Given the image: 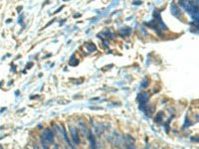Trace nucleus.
Segmentation results:
<instances>
[{
  "instance_id": "f257e3e1",
  "label": "nucleus",
  "mask_w": 199,
  "mask_h": 149,
  "mask_svg": "<svg viewBox=\"0 0 199 149\" xmlns=\"http://www.w3.org/2000/svg\"><path fill=\"white\" fill-rule=\"evenodd\" d=\"M153 16H154V19L149 21L146 26L150 27V28H153L154 30L157 31V33L159 34L161 30H167V27L165 26L164 22L161 20V17H160V12L158 10H154L153 11Z\"/></svg>"
},
{
  "instance_id": "f03ea898",
  "label": "nucleus",
  "mask_w": 199,
  "mask_h": 149,
  "mask_svg": "<svg viewBox=\"0 0 199 149\" xmlns=\"http://www.w3.org/2000/svg\"><path fill=\"white\" fill-rule=\"evenodd\" d=\"M70 132H71V135H72V139L74 141V143L76 145H79L80 144V136H79V130L78 128L72 126L70 128Z\"/></svg>"
},
{
  "instance_id": "7ed1b4c3",
  "label": "nucleus",
  "mask_w": 199,
  "mask_h": 149,
  "mask_svg": "<svg viewBox=\"0 0 199 149\" xmlns=\"http://www.w3.org/2000/svg\"><path fill=\"white\" fill-rule=\"evenodd\" d=\"M149 96H150V94H149L148 93H145V92L139 93L138 101L139 102V105H145V103L147 102V101L149 99Z\"/></svg>"
},
{
  "instance_id": "20e7f679",
  "label": "nucleus",
  "mask_w": 199,
  "mask_h": 149,
  "mask_svg": "<svg viewBox=\"0 0 199 149\" xmlns=\"http://www.w3.org/2000/svg\"><path fill=\"white\" fill-rule=\"evenodd\" d=\"M43 136H44V139L49 143H52L54 141V133L50 128H46L44 130Z\"/></svg>"
},
{
  "instance_id": "39448f33",
  "label": "nucleus",
  "mask_w": 199,
  "mask_h": 149,
  "mask_svg": "<svg viewBox=\"0 0 199 149\" xmlns=\"http://www.w3.org/2000/svg\"><path fill=\"white\" fill-rule=\"evenodd\" d=\"M170 11H171V14L175 17H180L181 16V13H180V9L178 8V6L174 3V2H171L170 3Z\"/></svg>"
},
{
  "instance_id": "423d86ee",
  "label": "nucleus",
  "mask_w": 199,
  "mask_h": 149,
  "mask_svg": "<svg viewBox=\"0 0 199 149\" xmlns=\"http://www.w3.org/2000/svg\"><path fill=\"white\" fill-rule=\"evenodd\" d=\"M88 135H89V139H90V147L91 149H97V144H96V138L92 132V130L89 129L88 131Z\"/></svg>"
},
{
  "instance_id": "0eeeda50",
  "label": "nucleus",
  "mask_w": 199,
  "mask_h": 149,
  "mask_svg": "<svg viewBox=\"0 0 199 149\" xmlns=\"http://www.w3.org/2000/svg\"><path fill=\"white\" fill-rule=\"evenodd\" d=\"M95 128H96V130H97V134H98V135L103 134V132L106 130L105 124H104V123H98V124H96Z\"/></svg>"
},
{
  "instance_id": "6e6552de",
  "label": "nucleus",
  "mask_w": 199,
  "mask_h": 149,
  "mask_svg": "<svg viewBox=\"0 0 199 149\" xmlns=\"http://www.w3.org/2000/svg\"><path fill=\"white\" fill-rule=\"evenodd\" d=\"M131 33V29L129 27H123L119 30V34L123 37H127V36H129Z\"/></svg>"
},
{
  "instance_id": "1a4fd4ad",
  "label": "nucleus",
  "mask_w": 199,
  "mask_h": 149,
  "mask_svg": "<svg viewBox=\"0 0 199 149\" xmlns=\"http://www.w3.org/2000/svg\"><path fill=\"white\" fill-rule=\"evenodd\" d=\"M62 133H63V136H64V138H65V140H66V142L68 143V145L69 146H71V147H73V144H72V142L70 141V139L68 138V136H67V132H66V128H65V126L63 125V124H62Z\"/></svg>"
},
{
  "instance_id": "9d476101",
  "label": "nucleus",
  "mask_w": 199,
  "mask_h": 149,
  "mask_svg": "<svg viewBox=\"0 0 199 149\" xmlns=\"http://www.w3.org/2000/svg\"><path fill=\"white\" fill-rule=\"evenodd\" d=\"M123 140H124V143L126 144H133L134 143V138L131 137L130 135H124L123 136Z\"/></svg>"
},
{
  "instance_id": "9b49d317",
  "label": "nucleus",
  "mask_w": 199,
  "mask_h": 149,
  "mask_svg": "<svg viewBox=\"0 0 199 149\" xmlns=\"http://www.w3.org/2000/svg\"><path fill=\"white\" fill-rule=\"evenodd\" d=\"M85 48L88 49L89 52H94L96 51V45L94 43H86L85 44Z\"/></svg>"
},
{
  "instance_id": "f8f14e48",
  "label": "nucleus",
  "mask_w": 199,
  "mask_h": 149,
  "mask_svg": "<svg viewBox=\"0 0 199 149\" xmlns=\"http://www.w3.org/2000/svg\"><path fill=\"white\" fill-rule=\"evenodd\" d=\"M114 135H115V136H113V138H114V143H115V145L119 146V143H120V136H119L117 132H115Z\"/></svg>"
},
{
  "instance_id": "ddd939ff",
  "label": "nucleus",
  "mask_w": 199,
  "mask_h": 149,
  "mask_svg": "<svg viewBox=\"0 0 199 149\" xmlns=\"http://www.w3.org/2000/svg\"><path fill=\"white\" fill-rule=\"evenodd\" d=\"M163 120V112L162 111H159V112L155 115V121L156 122H161Z\"/></svg>"
},
{
  "instance_id": "4468645a",
  "label": "nucleus",
  "mask_w": 199,
  "mask_h": 149,
  "mask_svg": "<svg viewBox=\"0 0 199 149\" xmlns=\"http://www.w3.org/2000/svg\"><path fill=\"white\" fill-rule=\"evenodd\" d=\"M78 63H79V62H78L76 59H75V57L72 56V58L70 59V62H69V65H71V66H77Z\"/></svg>"
},
{
  "instance_id": "2eb2a0df",
  "label": "nucleus",
  "mask_w": 199,
  "mask_h": 149,
  "mask_svg": "<svg viewBox=\"0 0 199 149\" xmlns=\"http://www.w3.org/2000/svg\"><path fill=\"white\" fill-rule=\"evenodd\" d=\"M41 145H42V148H43V149H50L49 146H48V144H47V142L43 139V136L41 137Z\"/></svg>"
},
{
  "instance_id": "dca6fc26",
  "label": "nucleus",
  "mask_w": 199,
  "mask_h": 149,
  "mask_svg": "<svg viewBox=\"0 0 199 149\" xmlns=\"http://www.w3.org/2000/svg\"><path fill=\"white\" fill-rule=\"evenodd\" d=\"M140 85L142 86V88H146V86L148 85V81H147L146 79H144V80H142V82H141V84H140Z\"/></svg>"
},
{
  "instance_id": "f3484780",
  "label": "nucleus",
  "mask_w": 199,
  "mask_h": 149,
  "mask_svg": "<svg viewBox=\"0 0 199 149\" xmlns=\"http://www.w3.org/2000/svg\"><path fill=\"white\" fill-rule=\"evenodd\" d=\"M132 4L133 5H139V4H141V2H133Z\"/></svg>"
},
{
  "instance_id": "a211bd4d",
  "label": "nucleus",
  "mask_w": 199,
  "mask_h": 149,
  "mask_svg": "<svg viewBox=\"0 0 199 149\" xmlns=\"http://www.w3.org/2000/svg\"><path fill=\"white\" fill-rule=\"evenodd\" d=\"M34 149H39V148H38V147H37V146L35 145V146H34Z\"/></svg>"
},
{
  "instance_id": "6ab92c4d",
  "label": "nucleus",
  "mask_w": 199,
  "mask_h": 149,
  "mask_svg": "<svg viewBox=\"0 0 199 149\" xmlns=\"http://www.w3.org/2000/svg\"><path fill=\"white\" fill-rule=\"evenodd\" d=\"M54 149H58V146H55V148Z\"/></svg>"
}]
</instances>
